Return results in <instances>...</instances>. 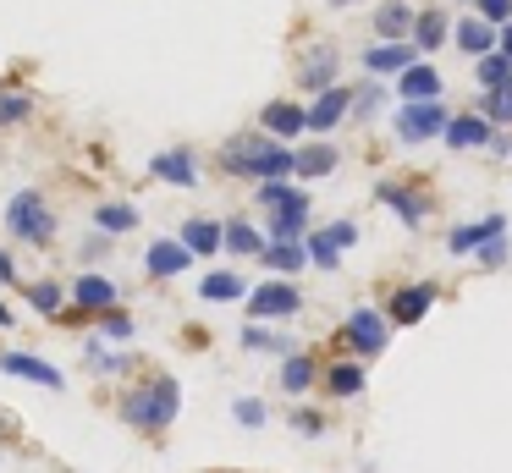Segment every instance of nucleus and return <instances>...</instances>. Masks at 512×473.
<instances>
[{
    "label": "nucleus",
    "instance_id": "1",
    "mask_svg": "<svg viewBox=\"0 0 512 473\" xmlns=\"http://www.w3.org/2000/svg\"><path fill=\"white\" fill-rule=\"evenodd\" d=\"M182 413V380L177 374H155V380H138L122 396V424L138 435H166Z\"/></svg>",
    "mask_w": 512,
    "mask_h": 473
},
{
    "label": "nucleus",
    "instance_id": "2",
    "mask_svg": "<svg viewBox=\"0 0 512 473\" xmlns=\"http://www.w3.org/2000/svg\"><path fill=\"white\" fill-rule=\"evenodd\" d=\"M221 171L232 176H254V182H292L298 176V154L287 149V143L265 138V132H254V138H237L221 149Z\"/></svg>",
    "mask_w": 512,
    "mask_h": 473
},
{
    "label": "nucleus",
    "instance_id": "3",
    "mask_svg": "<svg viewBox=\"0 0 512 473\" xmlns=\"http://www.w3.org/2000/svg\"><path fill=\"white\" fill-rule=\"evenodd\" d=\"M336 336H342V347L364 363V358H380V352L391 347V319L380 314V308L364 303V308H353V314L342 319V330H336Z\"/></svg>",
    "mask_w": 512,
    "mask_h": 473
},
{
    "label": "nucleus",
    "instance_id": "4",
    "mask_svg": "<svg viewBox=\"0 0 512 473\" xmlns=\"http://www.w3.org/2000/svg\"><path fill=\"white\" fill-rule=\"evenodd\" d=\"M6 226H12V237H23L28 248H45V242H56V215H50V204L28 187V193H17L12 204H6Z\"/></svg>",
    "mask_w": 512,
    "mask_h": 473
},
{
    "label": "nucleus",
    "instance_id": "5",
    "mask_svg": "<svg viewBox=\"0 0 512 473\" xmlns=\"http://www.w3.org/2000/svg\"><path fill=\"white\" fill-rule=\"evenodd\" d=\"M446 127H452V110H446L441 99L402 105L397 116H391V132H397L402 143H435V138H446Z\"/></svg>",
    "mask_w": 512,
    "mask_h": 473
},
{
    "label": "nucleus",
    "instance_id": "6",
    "mask_svg": "<svg viewBox=\"0 0 512 473\" xmlns=\"http://www.w3.org/2000/svg\"><path fill=\"white\" fill-rule=\"evenodd\" d=\"M303 308V292H298V281H259V286H248V319L254 325H270V319H292Z\"/></svg>",
    "mask_w": 512,
    "mask_h": 473
},
{
    "label": "nucleus",
    "instance_id": "7",
    "mask_svg": "<svg viewBox=\"0 0 512 473\" xmlns=\"http://www.w3.org/2000/svg\"><path fill=\"white\" fill-rule=\"evenodd\" d=\"M375 204H386L408 231H419L424 215H430V198H424L413 182H391V176H380V182H375Z\"/></svg>",
    "mask_w": 512,
    "mask_h": 473
},
{
    "label": "nucleus",
    "instance_id": "8",
    "mask_svg": "<svg viewBox=\"0 0 512 473\" xmlns=\"http://www.w3.org/2000/svg\"><path fill=\"white\" fill-rule=\"evenodd\" d=\"M358 242V226L353 220H331L325 231H309V264H320V270H336L342 264V253Z\"/></svg>",
    "mask_w": 512,
    "mask_h": 473
},
{
    "label": "nucleus",
    "instance_id": "9",
    "mask_svg": "<svg viewBox=\"0 0 512 473\" xmlns=\"http://www.w3.org/2000/svg\"><path fill=\"white\" fill-rule=\"evenodd\" d=\"M430 308H435V286L430 281H408V286H397V292L386 297V319H391V325H419Z\"/></svg>",
    "mask_w": 512,
    "mask_h": 473
},
{
    "label": "nucleus",
    "instance_id": "10",
    "mask_svg": "<svg viewBox=\"0 0 512 473\" xmlns=\"http://www.w3.org/2000/svg\"><path fill=\"white\" fill-rule=\"evenodd\" d=\"M0 374H12V380H28V385H45V391H61L67 374L56 363L34 358V352H0Z\"/></svg>",
    "mask_w": 512,
    "mask_h": 473
},
{
    "label": "nucleus",
    "instance_id": "11",
    "mask_svg": "<svg viewBox=\"0 0 512 473\" xmlns=\"http://www.w3.org/2000/svg\"><path fill=\"white\" fill-rule=\"evenodd\" d=\"M336 72H342V50H336V44H314V50L303 55L298 83L309 88V94H331V88H336Z\"/></svg>",
    "mask_w": 512,
    "mask_h": 473
},
{
    "label": "nucleus",
    "instance_id": "12",
    "mask_svg": "<svg viewBox=\"0 0 512 473\" xmlns=\"http://www.w3.org/2000/svg\"><path fill=\"white\" fill-rule=\"evenodd\" d=\"M496 237H507V215H485V220H468V226H457L452 237H446V253H457V259H468V253L490 248Z\"/></svg>",
    "mask_w": 512,
    "mask_h": 473
},
{
    "label": "nucleus",
    "instance_id": "13",
    "mask_svg": "<svg viewBox=\"0 0 512 473\" xmlns=\"http://www.w3.org/2000/svg\"><path fill=\"white\" fill-rule=\"evenodd\" d=\"M452 44L468 61H485V55L501 50V28H490L485 17H463V22H452Z\"/></svg>",
    "mask_w": 512,
    "mask_h": 473
},
{
    "label": "nucleus",
    "instance_id": "14",
    "mask_svg": "<svg viewBox=\"0 0 512 473\" xmlns=\"http://www.w3.org/2000/svg\"><path fill=\"white\" fill-rule=\"evenodd\" d=\"M259 132L265 138H298V132H309V110L292 105V99H270L265 110H259Z\"/></svg>",
    "mask_w": 512,
    "mask_h": 473
},
{
    "label": "nucleus",
    "instance_id": "15",
    "mask_svg": "<svg viewBox=\"0 0 512 473\" xmlns=\"http://www.w3.org/2000/svg\"><path fill=\"white\" fill-rule=\"evenodd\" d=\"M320 385H325L331 402H353V396H364L369 374H364V363H358V358H336V363H325Z\"/></svg>",
    "mask_w": 512,
    "mask_h": 473
},
{
    "label": "nucleus",
    "instance_id": "16",
    "mask_svg": "<svg viewBox=\"0 0 512 473\" xmlns=\"http://www.w3.org/2000/svg\"><path fill=\"white\" fill-rule=\"evenodd\" d=\"M320 358H314V352H287V358H281V374H276V385H281V391H287V396H309L314 391V385H320Z\"/></svg>",
    "mask_w": 512,
    "mask_h": 473
},
{
    "label": "nucleus",
    "instance_id": "17",
    "mask_svg": "<svg viewBox=\"0 0 512 473\" xmlns=\"http://www.w3.org/2000/svg\"><path fill=\"white\" fill-rule=\"evenodd\" d=\"M182 248L193 253V259H210V253H226V220H204V215H193V220H182Z\"/></svg>",
    "mask_w": 512,
    "mask_h": 473
},
{
    "label": "nucleus",
    "instance_id": "18",
    "mask_svg": "<svg viewBox=\"0 0 512 473\" xmlns=\"http://www.w3.org/2000/svg\"><path fill=\"white\" fill-rule=\"evenodd\" d=\"M116 297H122V286H116L111 275H94V270L72 275V303L78 308H100V314H111V308H122Z\"/></svg>",
    "mask_w": 512,
    "mask_h": 473
},
{
    "label": "nucleus",
    "instance_id": "19",
    "mask_svg": "<svg viewBox=\"0 0 512 473\" xmlns=\"http://www.w3.org/2000/svg\"><path fill=\"white\" fill-rule=\"evenodd\" d=\"M188 264H193V253L182 248V237H160V242H149V253H144V270L155 275V281H177Z\"/></svg>",
    "mask_w": 512,
    "mask_h": 473
},
{
    "label": "nucleus",
    "instance_id": "20",
    "mask_svg": "<svg viewBox=\"0 0 512 473\" xmlns=\"http://www.w3.org/2000/svg\"><path fill=\"white\" fill-rule=\"evenodd\" d=\"M347 116H353V88L336 83L331 94H320V99L309 105V132H320V138H325V132H336Z\"/></svg>",
    "mask_w": 512,
    "mask_h": 473
},
{
    "label": "nucleus",
    "instance_id": "21",
    "mask_svg": "<svg viewBox=\"0 0 512 473\" xmlns=\"http://www.w3.org/2000/svg\"><path fill=\"white\" fill-rule=\"evenodd\" d=\"M259 264H265L276 281H298V275L309 270V237L303 242H270V248L259 253Z\"/></svg>",
    "mask_w": 512,
    "mask_h": 473
},
{
    "label": "nucleus",
    "instance_id": "22",
    "mask_svg": "<svg viewBox=\"0 0 512 473\" xmlns=\"http://www.w3.org/2000/svg\"><path fill=\"white\" fill-rule=\"evenodd\" d=\"M413 22H419V11H413L408 0H380V6H375V33H380V44H413V39H408Z\"/></svg>",
    "mask_w": 512,
    "mask_h": 473
},
{
    "label": "nucleus",
    "instance_id": "23",
    "mask_svg": "<svg viewBox=\"0 0 512 473\" xmlns=\"http://www.w3.org/2000/svg\"><path fill=\"white\" fill-rule=\"evenodd\" d=\"M413 61H419V50H413V44H380V39H375V44L364 50V72L375 77V83H380V72H397V77H402Z\"/></svg>",
    "mask_w": 512,
    "mask_h": 473
},
{
    "label": "nucleus",
    "instance_id": "24",
    "mask_svg": "<svg viewBox=\"0 0 512 473\" xmlns=\"http://www.w3.org/2000/svg\"><path fill=\"white\" fill-rule=\"evenodd\" d=\"M402 88V105H424V99H441V72H435L430 61H413L408 72L397 77Z\"/></svg>",
    "mask_w": 512,
    "mask_h": 473
},
{
    "label": "nucleus",
    "instance_id": "25",
    "mask_svg": "<svg viewBox=\"0 0 512 473\" xmlns=\"http://www.w3.org/2000/svg\"><path fill=\"white\" fill-rule=\"evenodd\" d=\"M149 171H155L160 182H171V187H199V165H193L188 149H160L155 160H149Z\"/></svg>",
    "mask_w": 512,
    "mask_h": 473
},
{
    "label": "nucleus",
    "instance_id": "26",
    "mask_svg": "<svg viewBox=\"0 0 512 473\" xmlns=\"http://www.w3.org/2000/svg\"><path fill=\"white\" fill-rule=\"evenodd\" d=\"M452 149H490L496 143V127H490L485 116H452V127H446V138Z\"/></svg>",
    "mask_w": 512,
    "mask_h": 473
},
{
    "label": "nucleus",
    "instance_id": "27",
    "mask_svg": "<svg viewBox=\"0 0 512 473\" xmlns=\"http://www.w3.org/2000/svg\"><path fill=\"white\" fill-rule=\"evenodd\" d=\"M83 363H89L94 374H105V380H116V374L133 369V358H127L122 347H105V336H89V341H83Z\"/></svg>",
    "mask_w": 512,
    "mask_h": 473
},
{
    "label": "nucleus",
    "instance_id": "28",
    "mask_svg": "<svg viewBox=\"0 0 512 473\" xmlns=\"http://www.w3.org/2000/svg\"><path fill=\"white\" fill-rule=\"evenodd\" d=\"M452 39V22H446V11L441 6H424L419 11V22H413V50H441V44Z\"/></svg>",
    "mask_w": 512,
    "mask_h": 473
},
{
    "label": "nucleus",
    "instance_id": "29",
    "mask_svg": "<svg viewBox=\"0 0 512 473\" xmlns=\"http://www.w3.org/2000/svg\"><path fill=\"white\" fill-rule=\"evenodd\" d=\"M265 248H270V237H265L259 226H248L243 215L226 220V253H237V259H259Z\"/></svg>",
    "mask_w": 512,
    "mask_h": 473
},
{
    "label": "nucleus",
    "instance_id": "30",
    "mask_svg": "<svg viewBox=\"0 0 512 473\" xmlns=\"http://www.w3.org/2000/svg\"><path fill=\"white\" fill-rule=\"evenodd\" d=\"M270 242H303L309 237V204H292V209H276L265 226Z\"/></svg>",
    "mask_w": 512,
    "mask_h": 473
},
{
    "label": "nucleus",
    "instance_id": "31",
    "mask_svg": "<svg viewBox=\"0 0 512 473\" xmlns=\"http://www.w3.org/2000/svg\"><path fill=\"white\" fill-rule=\"evenodd\" d=\"M199 297H204V303H237V297H248V281H243V275H232V270H204Z\"/></svg>",
    "mask_w": 512,
    "mask_h": 473
},
{
    "label": "nucleus",
    "instance_id": "32",
    "mask_svg": "<svg viewBox=\"0 0 512 473\" xmlns=\"http://www.w3.org/2000/svg\"><path fill=\"white\" fill-rule=\"evenodd\" d=\"M292 154H298V182H320V176L336 171V149H331V143H303V149H292Z\"/></svg>",
    "mask_w": 512,
    "mask_h": 473
},
{
    "label": "nucleus",
    "instance_id": "33",
    "mask_svg": "<svg viewBox=\"0 0 512 473\" xmlns=\"http://www.w3.org/2000/svg\"><path fill=\"white\" fill-rule=\"evenodd\" d=\"M243 352H270V358H287V352H298V347H292V336H281V330L254 325V319H248V325H243Z\"/></svg>",
    "mask_w": 512,
    "mask_h": 473
},
{
    "label": "nucleus",
    "instance_id": "34",
    "mask_svg": "<svg viewBox=\"0 0 512 473\" xmlns=\"http://www.w3.org/2000/svg\"><path fill=\"white\" fill-rule=\"evenodd\" d=\"M254 193H259V204H265L270 215H276V209H292V204H314V198L303 193V187H292V182H259Z\"/></svg>",
    "mask_w": 512,
    "mask_h": 473
},
{
    "label": "nucleus",
    "instance_id": "35",
    "mask_svg": "<svg viewBox=\"0 0 512 473\" xmlns=\"http://www.w3.org/2000/svg\"><path fill=\"white\" fill-rule=\"evenodd\" d=\"M94 226H100L105 237H122V231L138 226V209L133 204H100V209H94Z\"/></svg>",
    "mask_w": 512,
    "mask_h": 473
},
{
    "label": "nucleus",
    "instance_id": "36",
    "mask_svg": "<svg viewBox=\"0 0 512 473\" xmlns=\"http://www.w3.org/2000/svg\"><path fill=\"white\" fill-rule=\"evenodd\" d=\"M479 116H485L490 127H512V83L490 88V94L479 99Z\"/></svg>",
    "mask_w": 512,
    "mask_h": 473
},
{
    "label": "nucleus",
    "instance_id": "37",
    "mask_svg": "<svg viewBox=\"0 0 512 473\" xmlns=\"http://www.w3.org/2000/svg\"><path fill=\"white\" fill-rule=\"evenodd\" d=\"M34 116V94H17V88H0V127H23Z\"/></svg>",
    "mask_w": 512,
    "mask_h": 473
},
{
    "label": "nucleus",
    "instance_id": "38",
    "mask_svg": "<svg viewBox=\"0 0 512 473\" xmlns=\"http://www.w3.org/2000/svg\"><path fill=\"white\" fill-rule=\"evenodd\" d=\"M232 424H243V429H265V424H270L265 396H232Z\"/></svg>",
    "mask_w": 512,
    "mask_h": 473
},
{
    "label": "nucleus",
    "instance_id": "39",
    "mask_svg": "<svg viewBox=\"0 0 512 473\" xmlns=\"http://www.w3.org/2000/svg\"><path fill=\"white\" fill-rule=\"evenodd\" d=\"M474 77H479V88H485V94H490V88H501V83H512V61H507V55H485V61H474Z\"/></svg>",
    "mask_w": 512,
    "mask_h": 473
},
{
    "label": "nucleus",
    "instance_id": "40",
    "mask_svg": "<svg viewBox=\"0 0 512 473\" xmlns=\"http://www.w3.org/2000/svg\"><path fill=\"white\" fill-rule=\"evenodd\" d=\"M100 336L111 341V347H127V341L138 336V325H133V314H127V308H111V314L100 319Z\"/></svg>",
    "mask_w": 512,
    "mask_h": 473
},
{
    "label": "nucleus",
    "instance_id": "41",
    "mask_svg": "<svg viewBox=\"0 0 512 473\" xmlns=\"http://www.w3.org/2000/svg\"><path fill=\"white\" fill-rule=\"evenodd\" d=\"M380 105H386V88H380L375 77H369L364 88H353V121H369Z\"/></svg>",
    "mask_w": 512,
    "mask_h": 473
},
{
    "label": "nucleus",
    "instance_id": "42",
    "mask_svg": "<svg viewBox=\"0 0 512 473\" xmlns=\"http://www.w3.org/2000/svg\"><path fill=\"white\" fill-rule=\"evenodd\" d=\"M28 303H34L39 314H61V303H67V292H61L56 281H34V286H28Z\"/></svg>",
    "mask_w": 512,
    "mask_h": 473
},
{
    "label": "nucleus",
    "instance_id": "43",
    "mask_svg": "<svg viewBox=\"0 0 512 473\" xmlns=\"http://www.w3.org/2000/svg\"><path fill=\"white\" fill-rule=\"evenodd\" d=\"M287 424L298 429L303 440H320V435H325V413H320V407H292V418H287Z\"/></svg>",
    "mask_w": 512,
    "mask_h": 473
},
{
    "label": "nucleus",
    "instance_id": "44",
    "mask_svg": "<svg viewBox=\"0 0 512 473\" xmlns=\"http://www.w3.org/2000/svg\"><path fill=\"white\" fill-rule=\"evenodd\" d=\"M474 17H485L490 28H507V22H512V0H474Z\"/></svg>",
    "mask_w": 512,
    "mask_h": 473
},
{
    "label": "nucleus",
    "instance_id": "45",
    "mask_svg": "<svg viewBox=\"0 0 512 473\" xmlns=\"http://www.w3.org/2000/svg\"><path fill=\"white\" fill-rule=\"evenodd\" d=\"M507 259H512V242L507 237H496L490 248H479V264H485V270H496V264H507Z\"/></svg>",
    "mask_w": 512,
    "mask_h": 473
},
{
    "label": "nucleus",
    "instance_id": "46",
    "mask_svg": "<svg viewBox=\"0 0 512 473\" xmlns=\"http://www.w3.org/2000/svg\"><path fill=\"white\" fill-rule=\"evenodd\" d=\"M105 253H111V237H105V231H94V237L83 242V259H105Z\"/></svg>",
    "mask_w": 512,
    "mask_h": 473
},
{
    "label": "nucleus",
    "instance_id": "47",
    "mask_svg": "<svg viewBox=\"0 0 512 473\" xmlns=\"http://www.w3.org/2000/svg\"><path fill=\"white\" fill-rule=\"evenodd\" d=\"M17 281V264H12V253L0 248V286H12Z\"/></svg>",
    "mask_w": 512,
    "mask_h": 473
},
{
    "label": "nucleus",
    "instance_id": "48",
    "mask_svg": "<svg viewBox=\"0 0 512 473\" xmlns=\"http://www.w3.org/2000/svg\"><path fill=\"white\" fill-rule=\"evenodd\" d=\"M501 55H507V61H512V22H507V28H501Z\"/></svg>",
    "mask_w": 512,
    "mask_h": 473
},
{
    "label": "nucleus",
    "instance_id": "49",
    "mask_svg": "<svg viewBox=\"0 0 512 473\" xmlns=\"http://www.w3.org/2000/svg\"><path fill=\"white\" fill-rule=\"evenodd\" d=\"M0 330H12V308L0 303Z\"/></svg>",
    "mask_w": 512,
    "mask_h": 473
},
{
    "label": "nucleus",
    "instance_id": "50",
    "mask_svg": "<svg viewBox=\"0 0 512 473\" xmlns=\"http://www.w3.org/2000/svg\"><path fill=\"white\" fill-rule=\"evenodd\" d=\"M331 6H336V11H347V6H358V0H331Z\"/></svg>",
    "mask_w": 512,
    "mask_h": 473
},
{
    "label": "nucleus",
    "instance_id": "51",
    "mask_svg": "<svg viewBox=\"0 0 512 473\" xmlns=\"http://www.w3.org/2000/svg\"><path fill=\"white\" fill-rule=\"evenodd\" d=\"M468 6H474V0H468Z\"/></svg>",
    "mask_w": 512,
    "mask_h": 473
}]
</instances>
